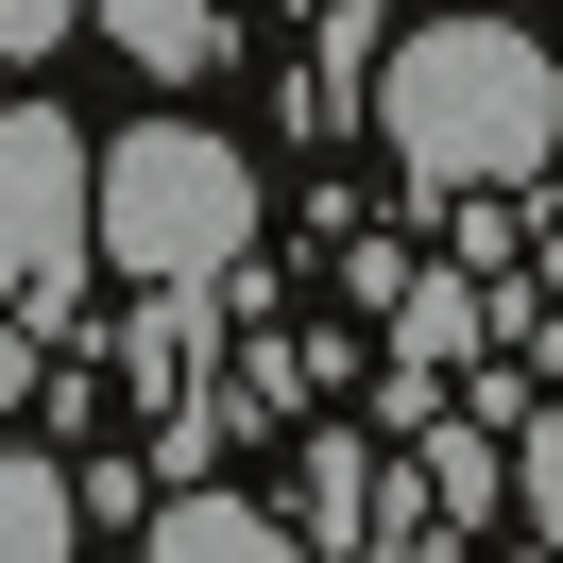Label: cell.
Listing matches in <instances>:
<instances>
[{
  "label": "cell",
  "mask_w": 563,
  "mask_h": 563,
  "mask_svg": "<svg viewBox=\"0 0 563 563\" xmlns=\"http://www.w3.org/2000/svg\"><path fill=\"white\" fill-rule=\"evenodd\" d=\"M137 547H154V563H290L308 529H290V512H256L240 478H172V495H154V529H137Z\"/></svg>",
  "instance_id": "277c9868"
},
{
  "label": "cell",
  "mask_w": 563,
  "mask_h": 563,
  "mask_svg": "<svg viewBox=\"0 0 563 563\" xmlns=\"http://www.w3.org/2000/svg\"><path fill=\"white\" fill-rule=\"evenodd\" d=\"M461 342H478V308H461V274H444V290H410V358H461Z\"/></svg>",
  "instance_id": "30bf717a"
},
{
  "label": "cell",
  "mask_w": 563,
  "mask_h": 563,
  "mask_svg": "<svg viewBox=\"0 0 563 563\" xmlns=\"http://www.w3.org/2000/svg\"><path fill=\"white\" fill-rule=\"evenodd\" d=\"M376 137L410 188H529L563 154V69L547 35H512V18H427V35L376 52Z\"/></svg>",
  "instance_id": "6da1fadb"
},
{
  "label": "cell",
  "mask_w": 563,
  "mask_h": 563,
  "mask_svg": "<svg viewBox=\"0 0 563 563\" xmlns=\"http://www.w3.org/2000/svg\"><path fill=\"white\" fill-rule=\"evenodd\" d=\"M427 495H444L461 547H478V529H512V444H495V427H427Z\"/></svg>",
  "instance_id": "8992f818"
},
{
  "label": "cell",
  "mask_w": 563,
  "mask_h": 563,
  "mask_svg": "<svg viewBox=\"0 0 563 563\" xmlns=\"http://www.w3.org/2000/svg\"><path fill=\"white\" fill-rule=\"evenodd\" d=\"M512 529H529V547H563V410L512 427Z\"/></svg>",
  "instance_id": "9c48e42d"
},
{
  "label": "cell",
  "mask_w": 563,
  "mask_h": 563,
  "mask_svg": "<svg viewBox=\"0 0 563 563\" xmlns=\"http://www.w3.org/2000/svg\"><path fill=\"white\" fill-rule=\"evenodd\" d=\"M86 18H103L137 69H172V86H188V69H222V0H86Z\"/></svg>",
  "instance_id": "ba28073f"
},
{
  "label": "cell",
  "mask_w": 563,
  "mask_h": 563,
  "mask_svg": "<svg viewBox=\"0 0 563 563\" xmlns=\"http://www.w3.org/2000/svg\"><path fill=\"white\" fill-rule=\"evenodd\" d=\"M52 547H86V478L35 461V444H0V563H52Z\"/></svg>",
  "instance_id": "5b68a950"
},
{
  "label": "cell",
  "mask_w": 563,
  "mask_h": 563,
  "mask_svg": "<svg viewBox=\"0 0 563 563\" xmlns=\"http://www.w3.org/2000/svg\"><path fill=\"white\" fill-rule=\"evenodd\" d=\"M52 35H86V0H0V52H18V69H35Z\"/></svg>",
  "instance_id": "8fae6325"
},
{
  "label": "cell",
  "mask_w": 563,
  "mask_h": 563,
  "mask_svg": "<svg viewBox=\"0 0 563 563\" xmlns=\"http://www.w3.org/2000/svg\"><path fill=\"white\" fill-rule=\"evenodd\" d=\"M290 529H308V547H376V444H358V427H324V444H308Z\"/></svg>",
  "instance_id": "52a82bcc"
},
{
  "label": "cell",
  "mask_w": 563,
  "mask_h": 563,
  "mask_svg": "<svg viewBox=\"0 0 563 563\" xmlns=\"http://www.w3.org/2000/svg\"><path fill=\"white\" fill-rule=\"evenodd\" d=\"M86 188H103V154L69 137V120L52 103H0V308H69L86 290V256H103V206H86Z\"/></svg>",
  "instance_id": "3957f363"
},
{
  "label": "cell",
  "mask_w": 563,
  "mask_h": 563,
  "mask_svg": "<svg viewBox=\"0 0 563 563\" xmlns=\"http://www.w3.org/2000/svg\"><path fill=\"white\" fill-rule=\"evenodd\" d=\"M86 206H103V256L137 290H222L256 256V172H240V137H206V120H137Z\"/></svg>",
  "instance_id": "7a4b0ae2"
}]
</instances>
